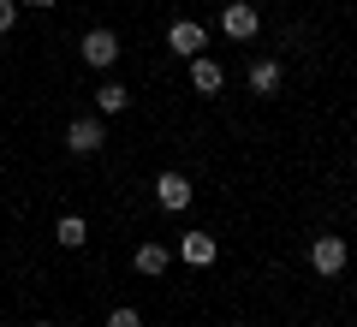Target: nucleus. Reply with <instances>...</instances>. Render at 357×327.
I'll return each instance as SVG.
<instances>
[{
	"instance_id": "obj_1",
	"label": "nucleus",
	"mask_w": 357,
	"mask_h": 327,
	"mask_svg": "<svg viewBox=\"0 0 357 327\" xmlns=\"http://www.w3.org/2000/svg\"><path fill=\"white\" fill-rule=\"evenodd\" d=\"M220 30H227L232 42H250L256 30H262V18H256V6H250V0H232L227 13H220Z\"/></svg>"
},
{
	"instance_id": "obj_2",
	"label": "nucleus",
	"mask_w": 357,
	"mask_h": 327,
	"mask_svg": "<svg viewBox=\"0 0 357 327\" xmlns=\"http://www.w3.org/2000/svg\"><path fill=\"white\" fill-rule=\"evenodd\" d=\"M102 143H107L102 119H72V126H66V149H72V155H96Z\"/></svg>"
},
{
	"instance_id": "obj_3",
	"label": "nucleus",
	"mask_w": 357,
	"mask_h": 327,
	"mask_svg": "<svg viewBox=\"0 0 357 327\" xmlns=\"http://www.w3.org/2000/svg\"><path fill=\"white\" fill-rule=\"evenodd\" d=\"M310 268H316V274H345V238H316L310 244Z\"/></svg>"
},
{
	"instance_id": "obj_4",
	"label": "nucleus",
	"mask_w": 357,
	"mask_h": 327,
	"mask_svg": "<svg viewBox=\"0 0 357 327\" xmlns=\"http://www.w3.org/2000/svg\"><path fill=\"white\" fill-rule=\"evenodd\" d=\"M203 24H197V18H178V24L173 30H167V48H173V54H185V60H197V54H203Z\"/></svg>"
},
{
	"instance_id": "obj_5",
	"label": "nucleus",
	"mask_w": 357,
	"mask_h": 327,
	"mask_svg": "<svg viewBox=\"0 0 357 327\" xmlns=\"http://www.w3.org/2000/svg\"><path fill=\"white\" fill-rule=\"evenodd\" d=\"M155 202H161V208H191V178H185V173H161V178H155Z\"/></svg>"
},
{
	"instance_id": "obj_6",
	"label": "nucleus",
	"mask_w": 357,
	"mask_h": 327,
	"mask_svg": "<svg viewBox=\"0 0 357 327\" xmlns=\"http://www.w3.org/2000/svg\"><path fill=\"white\" fill-rule=\"evenodd\" d=\"M84 60L107 72V66L119 60V36H114V30H89V36H84Z\"/></svg>"
},
{
	"instance_id": "obj_7",
	"label": "nucleus",
	"mask_w": 357,
	"mask_h": 327,
	"mask_svg": "<svg viewBox=\"0 0 357 327\" xmlns=\"http://www.w3.org/2000/svg\"><path fill=\"white\" fill-rule=\"evenodd\" d=\"M178 256H185L191 268H208V262L220 256V244L208 238V232H185V238H178Z\"/></svg>"
},
{
	"instance_id": "obj_8",
	"label": "nucleus",
	"mask_w": 357,
	"mask_h": 327,
	"mask_svg": "<svg viewBox=\"0 0 357 327\" xmlns=\"http://www.w3.org/2000/svg\"><path fill=\"white\" fill-rule=\"evenodd\" d=\"M220 84H227V72L197 54V60H191V89H197V96H220Z\"/></svg>"
},
{
	"instance_id": "obj_9",
	"label": "nucleus",
	"mask_w": 357,
	"mask_h": 327,
	"mask_svg": "<svg viewBox=\"0 0 357 327\" xmlns=\"http://www.w3.org/2000/svg\"><path fill=\"white\" fill-rule=\"evenodd\" d=\"M131 268H137V274H149V280H161V274H167V250H161V244H137Z\"/></svg>"
},
{
	"instance_id": "obj_10",
	"label": "nucleus",
	"mask_w": 357,
	"mask_h": 327,
	"mask_svg": "<svg viewBox=\"0 0 357 327\" xmlns=\"http://www.w3.org/2000/svg\"><path fill=\"white\" fill-rule=\"evenodd\" d=\"M250 89H256V96H274V89H280V66H274V60H256L250 66Z\"/></svg>"
},
{
	"instance_id": "obj_11",
	"label": "nucleus",
	"mask_w": 357,
	"mask_h": 327,
	"mask_svg": "<svg viewBox=\"0 0 357 327\" xmlns=\"http://www.w3.org/2000/svg\"><path fill=\"white\" fill-rule=\"evenodd\" d=\"M54 238H60L66 250H77V244L89 238V227H84V220H77V214H60V227H54Z\"/></svg>"
},
{
	"instance_id": "obj_12",
	"label": "nucleus",
	"mask_w": 357,
	"mask_h": 327,
	"mask_svg": "<svg viewBox=\"0 0 357 327\" xmlns=\"http://www.w3.org/2000/svg\"><path fill=\"white\" fill-rule=\"evenodd\" d=\"M126 101H131V89H119V84L96 89V107H102V114H126Z\"/></svg>"
},
{
	"instance_id": "obj_13",
	"label": "nucleus",
	"mask_w": 357,
	"mask_h": 327,
	"mask_svg": "<svg viewBox=\"0 0 357 327\" xmlns=\"http://www.w3.org/2000/svg\"><path fill=\"white\" fill-rule=\"evenodd\" d=\"M107 327H143V315L137 310H114V315H107Z\"/></svg>"
},
{
	"instance_id": "obj_14",
	"label": "nucleus",
	"mask_w": 357,
	"mask_h": 327,
	"mask_svg": "<svg viewBox=\"0 0 357 327\" xmlns=\"http://www.w3.org/2000/svg\"><path fill=\"white\" fill-rule=\"evenodd\" d=\"M13 18H18V0H0V36L13 30Z\"/></svg>"
},
{
	"instance_id": "obj_15",
	"label": "nucleus",
	"mask_w": 357,
	"mask_h": 327,
	"mask_svg": "<svg viewBox=\"0 0 357 327\" xmlns=\"http://www.w3.org/2000/svg\"><path fill=\"white\" fill-rule=\"evenodd\" d=\"M24 6H54V0H24Z\"/></svg>"
},
{
	"instance_id": "obj_16",
	"label": "nucleus",
	"mask_w": 357,
	"mask_h": 327,
	"mask_svg": "<svg viewBox=\"0 0 357 327\" xmlns=\"http://www.w3.org/2000/svg\"><path fill=\"white\" fill-rule=\"evenodd\" d=\"M30 327H54V321H30Z\"/></svg>"
}]
</instances>
